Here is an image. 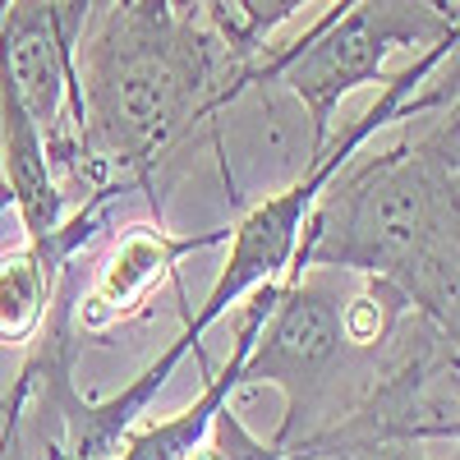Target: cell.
<instances>
[{
	"instance_id": "obj_1",
	"label": "cell",
	"mask_w": 460,
	"mask_h": 460,
	"mask_svg": "<svg viewBox=\"0 0 460 460\" xmlns=\"http://www.w3.org/2000/svg\"><path fill=\"white\" fill-rule=\"evenodd\" d=\"M249 69L194 0H88L74 42V194L115 203L147 189L199 125L249 93Z\"/></svg>"
},
{
	"instance_id": "obj_3",
	"label": "cell",
	"mask_w": 460,
	"mask_h": 460,
	"mask_svg": "<svg viewBox=\"0 0 460 460\" xmlns=\"http://www.w3.org/2000/svg\"><path fill=\"white\" fill-rule=\"evenodd\" d=\"M460 37L456 0H332V10L304 28L290 47L258 56L249 88L281 84L309 120V157L336 134L341 102L387 79L396 51H429Z\"/></svg>"
},
{
	"instance_id": "obj_5",
	"label": "cell",
	"mask_w": 460,
	"mask_h": 460,
	"mask_svg": "<svg viewBox=\"0 0 460 460\" xmlns=\"http://www.w3.org/2000/svg\"><path fill=\"white\" fill-rule=\"evenodd\" d=\"M230 240V226L175 235L162 221H129L111 235L106 253L93 267V281L84 290L69 286V327L84 341H106L138 318L152 314V299L166 286H175V272L184 258L203 249H217Z\"/></svg>"
},
{
	"instance_id": "obj_10",
	"label": "cell",
	"mask_w": 460,
	"mask_h": 460,
	"mask_svg": "<svg viewBox=\"0 0 460 460\" xmlns=\"http://www.w3.org/2000/svg\"><path fill=\"white\" fill-rule=\"evenodd\" d=\"M5 5H10V0H0V14H5Z\"/></svg>"
},
{
	"instance_id": "obj_6",
	"label": "cell",
	"mask_w": 460,
	"mask_h": 460,
	"mask_svg": "<svg viewBox=\"0 0 460 460\" xmlns=\"http://www.w3.org/2000/svg\"><path fill=\"white\" fill-rule=\"evenodd\" d=\"M106 208H111V199L79 203L51 235L0 249V345L5 350L32 345L37 332L47 327L56 299L69 281L74 258L102 235Z\"/></svg>"
},
{
	"instance_id": "obj_2",
	"label": "cell",
	"mask_w": 460,
	"mask_h": 460,
	"mask_svg": "<svg viewBox=\"0 0 460 460\" xmlns=\"http://www.w3.org/2000/svg\"><path fill=\"white\" fill-rule=\"evenodd\" d=\"M460 120L433 111L424 134L345 162L309 212L286 277L350 272L392 286L410 314L456 332L460 272Z\"/></svg>"
},
{
	"instance_id": "obj_4",
	"label": "cell",
	"mask_w": 460,
	"mask_h": 460,
	"mask_svg": "<svg viewBox=\"0 0 460 460\" xmlns=\"http://www.w3.org/2000/svg\"><path fill=\"white\" fill-rule=\"evenodd\" d=\"M341 290L327 272L281 277L277 295L244 350L240 396L258 387H277L286 410L272 433L277 447L318 433L345 401V373L364 355L345 345L341 332Z\"/></svg>"
},
{
	"instance_id": "obj_9",
	"label": "cell",
	"mask_w": 460,
	"mask_h": 460,
	"mask_svg": "<svg viewBox=\"0 0 460 460\" xmlns=\"http://www.w3.org/2000/svg\"><path fill=\"white\" fill-rule=\"evenodd\" d=\"M189 460H295V456L286 447H277L272 438H258L244 424V414L235 410V401H226L212 414L203 442L189 451Z\"/></svg>"
},
{
	"instance_id": "obj_8",
	"label": "cell",
	"mask_w": 460,
	"mask_h": 460,
	"mask_svg": "<svg viewBox=\"0 0 460 460\" xmlns=\"http://www.w3.org/2000/svg\"><path fill=\"white\" fill-rule=\"evenodd\" d=\"M194 5L240 60H258L272 32L299 10H309L314 0H194Z\"/></svg>"
},
{
	"instance_id": "obj_7",
	"label": "cell",
	"mask_w": 460,
	"mask_h": 460,
	"mask_svg": "<svg viewBox=\"0 0 460 460\" xmlns=\"http://www.w3.org/2000/svg\"><path fill=\"white\" fill-rule=\"evenodd\" d=\"M0 194H5V208H14L23 240L51 235L74 212L51 171L42 134H37V125L23 115V106L5 84H0Z\"/></svg>"
}]
</instances>
